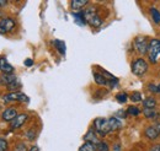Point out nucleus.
I'll list each match as a JSON object with an SVG mask.
<instances>
[{
    "label": "nucleus",
    "mask_w": 160,
    "mask_h": 151,
    "mask_svg": "<svg viewBox=\"0 0 160 151\" xmlns=\"http://www.w3.org/2000/svg\"><path fill=\"white\" fill-rule=\"evenodd\" d=\"M148 90H149L150 92L157 94V92H158V86H157V85H154V84H149V85H148Z\"/></svg>",
    "instance_id": "29"
},
{
    "label": "nucleus",
    "mask_w": 160,
    "mask_h": 151,
    "mask_svg": "<svg viewBox=\"0 0 160 151\" xmlns=\"http://www.w3.org/2000/svg\"><path fill=\"white\" fill-rule=\"evenodd\" d=\"M144 134H145V136H147L149 140H155V139H158L160 135V122L149 125V127L145 129Z\"/></svg>",
    "instance_id": "6"
},
{
    "label": "nucleus",
    "mask_w": 160,
    "mask_h": 151,
    "mask_svg": "<svg viewBox=\"0 0 160 151\" xmlns=\"http://www.w3.org/2000/svg\"><path fill=\"white\" fill-rule=\"evenodd\" d=\"M131 68H132V73H133L134 75L142 76L148 71L149 65H148V61H147V60L139 58V59L134 60V61L131 64Z\"/></svg>",
    "instance_id": "4"
},
{
    "label": "nucleus",
    "mask_w": 160,
    "mask_h": 151,
    "mask_svg": "<svg viewBox=\"0 0 160 151\" xmlns=\"http://www.w3.org/2000/svg\"><path fill=\"white\" fill-rule=\"evenodd\" d=\"M25 65L26 66H32L33 65V60L32 59H26L25 60Z\"/></svg>",
    "instance_id": "31"
},
{
    "label": "nucleus",
    "mask_w": 160,
    "mask_h": 151,
    "mask_svg": "<svg viewBox=\"0 0 160 151\" xmlns=\"http://www.w3.org/2000/svg\"><path fill=\"white\" fill-rule=\"evenodd\" d=\"M88 4H89L88 0H73V1H70V6H72V9L75 10V11H78V12H79L84 6H86Z\"/></svg>",
    "instance_id": "16"
},
{
    "label": "nucleus",
    "mask_w": 160,
    "mask_h": 151,
    "mask_svg": "<svg viewBox=\"0 0 160 151\" xmlns=\"http://www.w3.org/2000/svg\"><path fill=\"white\" fill-rule=\"evenodd\" d=\"M94 130L96 132V134H99L101 136H105L106 134L111 133L108 119H106V118H96L94 120Z\"/></svg>",
    "instance_id": "2"
},
{
    "label": "nucleus",
    "mask_w": 160,
    "mask_h": 151,
    "mask_svg": "<svg viewBox=\"0 0 160 151\" xmlns=\"http://www.w3.org/2000/svg\"><path fill=\"white\" fill-rule=\"evenodd\" d=\"M127 114H129V115H139L140 110L138 107L131 106V107H128V110H127Z\"/></svg>",
    "instance_id": "24"
},
{
    "label": "nucleus",
    "mask_w": 160,
    "mask_h": 151,
    "mask_svg": "<svg viewBox=\"0 0 160 151\" xmlns=\"http://www.w3.org/2000/svg\"><path fill=\"white\" fill-rule=\"evenodd\" d=\"M149 151H160V144L153 145V146L150 148V150H149Z\"/></svg>",
    "instance_id": "32"
},
{
    "label": "nucleus",
    "mask_w": 160,
    "mask_h": 151,
    "mask_svg": "<svg viewBox=\"0 0 160 151\" xmlns=\"http://www.w3.org/2000/svg\"><path fill=\"white\" fill-rule=\"evenodd\" d=\"M26 136H27L28 140H33L35 136H36V133L33 132V129H31V130H28V132L26 133Z\"/></svg>",
    "instance_id": "28"
},
{
    "label": "nucleus",
    "mask_w": 160,
    "mask_h": 151,
    "mask_svg": "<svg viewBox=\"0 0 160 151\" xmlns=\"http://www.w3.org/2000/svg\"><path fill=\"white\" fill-rule=\"evenodd\" d=\"M79 151H96V145L91 143H84L79 148Z\"/></svg>",
    "instance_id": "22"
},
{
    "label": "nucleus",
    "mask_w": 160,
    "mask_h": 151,
    "mask_svg": "<svg viewBox=\"0 0 160 151\" xmlns=\"http://www.w3.org/2000/svg\"><path fill=\"white\" fill-rule=\"evenodd\" d=\"M18 80V77L14 74H2L0 76V85H5V86H11L12 84H15Z\"/></svg>",
    "instance_id": "10"
},
{
    "label": "nucleus",
    "mask_w": 160,
    "mask_h": 151,
    "mask_svg": "<svg viewBox=\"0 0 160 151\" xmlns=\"http://www.w3.org/2000/svg\"><path fill=\"white\" fill-rule=\"evenodd\" d=\"M116 100L120 102V103H124L127 100H128V95L126 94V92H121L116 96Z\"/></svg>",
    "instance_id": "25"
},
{
    "label": "nucleus",
    "mask_w": 160,
    "mask_h": 151,
    "mask_svg": "<svg viewBox=\"0 0 160 151\" xmlns=\"http://www.w3.org/2000/svg\"><path fill=\"white\" fill-rule=\"evenodd\" d=\"M144 115L148 119H154L159 117V113L155 111V108H144Z\"/></svg>",
    "instance_id": "20"
},
{
    "label": "nucleus",
    "mask_w": 160,
    "mask_h": 151,
    "mask_svg": "<svg viewBox=\"0 0 160 151\" xmlns=\"http://www.w3.org/2000/svg\"><path fill=\"white\" fill-rule=\"evenodd\" d=\"M149 12H150V16H152V19L153 21L155 22V23H160V11L157 9V7H150L149 9Z\"/></svg>",
    "instance_id": "19"
},
{
    "label": "nucleus",
    "mask_w": 160,
    "mask_h": 151,
    "mask_svg": "<svg viewBox=\"0 0 160 151\" xmlns=\"http://www.w3.org/2000/svg\"><path fill=\"white\" fill-rule=\"evenodd\" d=\"M28 151H40V149H38V146L33 145V146H32V148H31V149H30Z\"/></svg>",
    "instance_id": "34"
},
{
    "label": "nucleus",
    "mask_w": 160,
    "mask_h": 151,
    "mask_svg": "<svg viewBox=\"0 0 160 151\" xmlns=\"http://www.w3.org/2000/svg\"><path fill=\"white\" fill-rule=\"evenodd\" d=\"M84 140H85V143H91V144H95V145H98L100 143V140L98 139V134L92 129H90L84 135Z\"/></svg>",
    "instance_id": "13"
},
{
    "label": "nucleus",
    "mask_w": 160,
    "mask_h": 151,
    "mask_svg": "<svg viewBox=\"0 0 160 151\" xmlns=\"http://www.w3.org/2000/svg\"><path fill=\"white\" fill-rule=\"evenodd\" d=\"M27 119H28V115L26 113L18 114V117L11 122V128L12 129H19L27 122Z\"/></svg>",
    "instance_id": "9"
},
{
    "label": "nucleus",
    "mask_w": 160,
    "mask_h": 151,
    "mask_svg": "<svg viewBox=\"0 0 160 151\" xmlns=\"http://www.w3.org/2000/svg\"><path fill=\"white\" fill-rule=\"evenodd\" d=\"M108 124H110L111 132L120 130L121 128H122V122H121L117 117H111V118H108Z\"/></svg>",
    "instance_id": "15"
},
{
    "label": "nucleus",
    "mask_w": 160,
    "mask_h": 151,
    "mask_svg": "<svg viewBox=\"0 0 160 151\" xmlns=\"http://www.w3.org/2000/svg\"><path fill=\"white\" fill-rule=\"evenodd\" d=\"M0 70L2 71V74H12L14 66L8 61L6 58H0Z\"/></svg>",
    "instance_id": "11"
},
{
    "label": "nucleus",
    "mask_w": 160,
    "mask_h": 151,
    "mask_svg": "<svg viewBox=\"0 0 160 151\" xmlns=\"http://www.w3.org/2000/svg\"><path fill=\"white\" fill-rule=\"evenodd\" d=\"M16 117H18V111L15 108H8V110H5L2 112V115H1L2 120H5V122H12Z\"/></svg>",
    "instance_id": "12"
},
{
    "label": "nucleus",
    "mask_w": 160,
    "mask_h": 151,
    "mask_svg": "<svg viewBox=\"0 0 160 151\" xmlns=\"http://www.w3.org/2000/svg\"><path fill=\"white\" fill-rule=\"evenodd\" d=\"M15 28V21L11 17H4L0 20V33H9Z\"/></svg>",
    "instance_id": "7"
},
{
    "label": "nucleus",
    "mask_w": 160,
    "mask_h": 151,
    "mask_svg": "<svg viewBox=\"0 0 160 151\" xmlns=\"http://www.w3.org/2000/svg\"><path fill=\"white\" fill-rule=\"evenodd\" d=\"M158 92H160V84L158 85Z\"/></svg>",
    "instance_id": "36"
},
{
    "label": "nucleus",
    "mask_w": 160,
    "mask_h": 151,
    "mask_svg": "<svg viewBox=\"0 0 160 151\" xmlns=\"http://www.w3.org/2000/svg\"><path fill=\"white\" fill-rule=\"evenodd\" d=\"M2 100H4V102L5 103H9V102H14V101H28V98H27V96L25 94H22V92H19V91H15V92H10V94L5 95L4 97H2Z\"/></svg>",
    "instance_id": "8"
},
{
    "label": "nucleus",
    "mask_w": 160,
    "mask_h": 151,
    "mask_svg": "<svg viewBox=\"0 0 160 151\" xmlns=\"http://www.w3.org/2000/svg\"><path fill=\"white\" fill-rule=\"evenodd\" d=\"M84 14V17H85V21L86 23H89L91 27H100L102 25V19L99 16V14L96 12V9L95 7H88L82 11Z\"/></svg>",
    "instance_id": "1"
},
{
    "label": "nucleus",
    "mask_w": 160,
    "mask_h": 151,
    "mask_svg": "<svg viewBox=\"0 0 160 151\" xmlns=\"http://www.w3.org/2000/svg\"><path fill=\"white\" fill-rule=\"evenodd\" d=\"M113 151H121V145H120V144H116V145L113 146Z\"/></svg>",
    "instance_id": "33"
},
{
    "label": "nucleus",
    "mask_w": 160,
    "mask_h": 151,
    "mask_svg": "<svg viewBox=\"0 0 160 151\" xmlns=\"http://www.w3.org/2000/svg\"><path fill=\"white\" fill-rule=\"evenodd\" d=\"M94 80L98 85L100 86H110V79L106 77L103 74H100V73H94ZM112 80V79H111Z\"/></svg>",
    "instance_id": "14"
},
{
    "label": "nucleus",
    "mask_w": 160,
    "mask_h": 151,
    "mask_svg": "<svg viewBox=\"0 0 160 151\" xmlns=\"http://www.w3.org/2000/svg\"><path fill=\"white\" fill-rule=\"evenodd\" d=\"M133 46H134V49L137 53H139L142 56L144 54H148V48H149V42L147 37H143V36H138V37L134 38L133 41Z\"/></svg>",
    "instance_id": "5"
},
{
    "label": "nucleus",
    "mask_w": 160,
    "mask_h": 151,
    "mask_svg": "<svg viewBox=\"0 0 160 151\" xmlns=\"http://www.w3.org/2000/svg\"><path fill=\"white\" fill-rule=\"evenodd\" d=\"M143 106L144 108H155L157 106V100L154 97H147L144 101H143Z\"/></svg>",
    "instance_id": "18"
},
{
    "label": "nucleus",
    "mask_w": 160,
    "mask_h": 151,
    "mask_svg": "<svg viewBox=\"0 0 160 151\" xmlns=\"http://www.w3.org/2000/svg\"><path fill=\"white\" fill-rule=\"evenodd\" d=\"M131 100H132L133 102H140V101H143L142 94H140V92H133V94L131 95Z\"/></svg>",
    "instance_id": "26"
},
{
    "label": "nucleus",
    "mask_w": 160,
    "mask_h": 151,
    "mask_svg": "<svg viewBox=\"0 0 160 151\" xmlns=\"http://www.w3.org/2000/svg\"><path fill=\"white\" fill-rule=\"evenodd\" d=\"M160 56V39H152L149 42V48H148V57L150 63H157L158 58Z\"/></svg>",
    "instance_id": "3"
},
{
    "label": "nucleus",
    "mask_w": 160,
    "mask_h": 151,
    "mask_svg": "<svg viewBox=\"0 0 160 151\" xmlns=\"http://www.w3.org/2000/svg\"><path fill=\"white\" fill-rule=\"evenodd\" d=\"M8 150V141L4 139H0V151Z\"/></svg>",
    "instance_id": "27"
},
{
    "label": "nucleus",
    "mask_w": 160,
    "mask_h": 151,
    "mask_svg": "<svg viewBox=\"0 0 160 151\" xmlns=\"http://www.w3.org/2000/svg\"><path fill=\"white\" fill-rule=\"evenodd\" d=\"M6 4H8V1H5V0H1L0 1V6H5Z\"/></svg>",
    "instance_id": "35"
},
{
    "label": "nucleus",
    "mask_w": 160,
    "mask_h": 151,
    "mask_svg": "<svg viewBox=\"0 0 160 151\" xmlns=\"http://www.w3.org/2000/svg\"><path fill=\"white\" fill-rule=\"evenodd\" d=\"M96 151H110V146L106 141H100L96 145Z\"/></svg>",
    "instance_id": "23"
},
{
    "label": "nucleus",
    "mask_w": 160,
    "mask_h": 151,
    "mask_svg": "<svg viewBox=\"0 0 160 151\" xmlns=\"http://www.w3.org/2000/svg\"><path fill=\"white\" fill-rule=\"evenodd\" d=\"M53 44L56 46L57 51L59 52L62 56H64V54H65V43H64L63 41H58V39H56V41L53 42Z\"/></svg>",
    "instance_id": "21"
},
{
    "label": "nucleus",
    "mask_w": 160,
    "mask_h": 151,
    "mask_svg": "<svg viewBox=\"0 0 160 151\" xmlns=\"http://www.w3.org/2000/svg\"><path fill=\"white\" fill-rule=\"evenodd\" d=\"M73 17H74V21H75L78 25H80V26H85V25H86V21H85V17H84L82 11L73 12Z\"/></svg>",
    "instance_id": "17"
},
{
    "label": "nucleus",
    "mask_w": 160,
    "mask_h": 151,
    "mask_svg": "<svg viewBox=\"0 0 160 151\" xmlns=\"http://www.w3.org/2000/svg\"><path fill=\"white\" fill-rule=\"evenodd\" d=\"M15 151H26V145L25 144H19L16 146V150Z\"/></svg>",
    "instance_id": "30"
}]
</instances>
